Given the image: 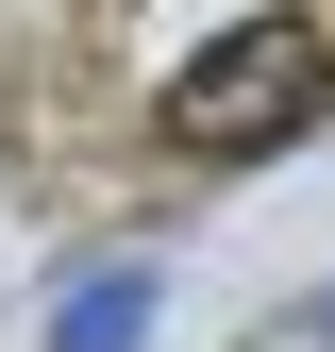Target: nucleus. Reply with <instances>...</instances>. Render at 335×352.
<instances>
[{
	"label": "nucleus",
	"instance_id": "nucleus-1",
	"mask_svg": "<svg viewBox=\"0 0 335 352\" xmlns=\"http://www.w3.org/2000/svg\"><path fill=\"white\" fill-rule=\"evenodd\" d=\"M319 101H335V34L302 17V0H268V17L201 34V51L168 67V135L185 151H268V135H302Z\"/></svg>",
	"mask_w": 335,
	"mask_h": 352
},
{
	"label": "nucleus",
	"instance_id": "nucleus-2",
	"mask_svg": "<svg viewBox=\"0 0 335 352\" xmlns=\"http://www.w3.org/2000/svg\"><path fill=\"white\" fill-rule=\"evenodd\" d=\"M117 336H135V285H84L67 302V352H117Z\"/></svg>",
	"mask_w": 335,
	"mask_h": 352
},
{
	"label": "nucleus",
	"instance_id": "nucleus-3",
	"mask_svg": "<svg viewBox=\"0 0 335 352\" xmlns=\"http://www.w3.org/2000/svg\"><path fill=\"white\" fill-rule=\"evenodd\" d=\"M319 336H335V302H319Z\"/></svg>",
	"mask_w": 335,
	"mask_h": 352
}]
</instances>
